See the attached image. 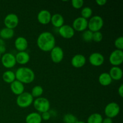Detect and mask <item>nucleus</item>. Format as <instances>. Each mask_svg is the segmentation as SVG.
I'll return each mask as SVG.
<instances>
[{
  "mask_svg": "<svg viewBox=\"0 0 123 123\" xmlns=\"http://www.w3.org/2000/svg\"><path fill=\"white\" fill-rule=\"evenodd\" d=\"M38 48L43 52H50L55 46L56 40L51 32L44 31L40 34L37 39Z\"/></svg>",
  "mask_w": 123,
  "mask_h": 123,
  "instance_id": "nucleus-1",
  "label": "nucleus"
},
{
  "mask_svg": "<svg viewBox=\"0 0 123 123\" xmlns=\"http://www.w3.org/2000/svg\"><path fill=\"white\" fill-rule=\"evenodd\" d=\"M16 80L20 82L23 84L32 83L35 79V73L29 67H22L18 68L15 73Z\"/></svg>",
  "mask_w": 123,
  "mask_h": 123,
  "instance_id": "nucleus-2",
  "label": "nucleus"
},
{
  "mask_svg": "<svg viewBox=\"0 0 123 123\" xmlns=\"http://www.w3.org/2000/svg\"><path fill=\"white\" fill-rule=\"evenodd\" d=\"M32 104L35 109L38 111L39 114L48 112L50 108V102L45 97H40L36 98L34 100Z\"/></svg>",
  "mask_w": 123,
  "mask_h": 123,
  "instance_id": "nucleus-3",
  "label": "nucleus"
},
{
  "mask_svg": "<svg viewBox=\"0 0 123 123\" xmlns=\"http://www.w3.org/2000/svg\"><path fill=\"white\" fill-rule=\"evenodd\" d=\"M34 98L30 92H24L18 96L16 98V104L21 108H26L30 107L33 103Z\"/></svg>",
  "mask_w": 123,
  "mask_h": 123,
  "instance_id": "nucleus-4",
  "label": "nucleus"
},
{
  "mask_svg": "<svg viewBox=\"0 0 123 123\" xmlns=\"http://www.w3.org/2000/svg\"><path fill=\"white\" fill-rule=\"evenodd\" d=\"M104 25V20L103 18L98 15L91 17L88 20V28L92 32L100 31Z\"/></svg>",
  "mask_w": 123,
  "mask_h": 123,
  "instance_id": "nucleus-5",
  "label": "nucleus"
},
{
  "mask_svg": "<svg viewBox=\"0 0 123 123\" xmlns=\"http://www.w3.org/2000/svg\"><path fill=\"white\" fill-rule=\"evenodd\" d=\"M104 112L107 118L112 119L120 114V107L118 103L115 102H111L106 106Z\"/></svg>",
  "mask_w": 123,
  "mask_h": 123,
  "instance_id": "nucleus-6",
  "label": "nucleus"
},
{
  "mask_svg": "<svg viewBox=\"0 0 123 123\" xmlns=\"http://www.w3.org/2000/svg\"><path fill=\"white\" fill-rule=\"evenodd\" d=\"M1 63L6 68H12L16 64L15 56L11 53H5L1 57Z\"/></svg>",
  "mask_w": 123,
  "mask_h": 123,
  "instance_id": "nucleus-7",
  "label": "nucleus"
},
{
  "mask_svg": "<svg viewBox=\"0 0 123 123\" xmlns=\"http://www.w3.org/2000/svg\"><path fill=\"white\" fill-rule=\"evenodd\" d=\"M109 60L113 66L118 67L123 62V51L118 49L114 50L110 54Z\"/></svg>",
  "mask_w": 123,
  "mask_h": 123,
  "instance_id": "nucleus-8",
  "label": "nucleus"
},
{
  "mask_svg": "<svg viewBox=\"0 0 123 123\" xmlns=\"http://www.w3.org/2000/svg\"><path fill=\"white\" fill-rule=\"evenodd\" d=\"M72 28L74 31L84 32L88 28V20L84 19L81 16L78 17L73 20Z\"/></svg>",
  "mask_w": 123,
  "mask_h": 123,
  "instance_id": "nucleus-9",
  "label": "nucleus"
},
{
  "mask_svg": "<svg viewBox=\"0 0 123 123\" xmlns=\"http://www.w3.org/2000/svg\"><path fill=\"white\" fill-rule=\"evenodd\" d=\"M4 23L6 28L13 30L19 24V18L14 13H10L5 17Z\"/></svg>",
  "mask_w": 123,
  "mask_h": 123,
  "instance_id": "nucleus-10",
  "label": "nucleus"
},
{
  "mask_svg": "<svg viewBox=\"0 0 123 123\" xmlns=\"http://www.w3.org/2000/svg\"><path fill=\"white\" fill-rule=\"evenodd\" d=\"M64 51L60 46H55L50 51V58L55 64L60 63L64 58Z\"/></svg>",
  "mask_w": 123,
  "mask_h": 123,
  "instance_id": "nucleus-11",
  "label": "nucleus"
},
{
  "mask_svg": "<svg viewBox=\"0 0 123 123\" xmlns=\"http://www.w3.org/2000/svg\"><path fill=\"white\" fill-rule=\"evenodd\" d=\"M58 33L62 38L70 39L74 36L75 31L70 25H63L58 28Z\"/></svg>",
  "mask_w": 123,
  "mask_h": 123,
  "instance_id": "nucleus-12",
  "label": "nucleus"
},
{
  "mask_svg": "<svg viewBox=\"0 0 123 123\" xmlns=\"http://www.w3.org/2000/svg\"><path fill=\"white\" fill-rule=\"evenodd\" d=\"M89 61L92 66L99 67L103 65L105 62V57L99 52L92 53L89 56Z\"/></svg>",
  "mask_w": 123,
  "mask_h": 123,
  "instance_id": "nucleus-13",
  "label": "nucleus"
},
{
  "mask_svg": "<svg viewBox=\"0 0 123 123\" xmlns=\"http://www.w3.org/2000/svg\"><path fill=\"white\" fill-rule=\"evenodd\" d=\"M51 13L47 10H42L37 14V20L42 25H48L50 22Z\"/></svg>",
  "mask_w": 123,
  "mask_h": 123,
  "instance_id": "nucleus-14",
  "label": "nucleus"
},
{
  "mask_svg": "<svg viewBox=\"0 0 123 123\" xmlns=\"http://www.w3.org/2000/svg\"><path fill=\"white\" fill-rule=\"evenodd\" d=\"M72 66L76 68L84 67L86 64V58L82 54H76L72 57L71 60Z\"/></svg>",
  "mask_w": 123,
  "mask_h": 123,
  "instance_id": "nucleus-15",
  "label": "nucleus"
},
{
  "mask_svg": "<svg viewBox=\"0 0 123 123\" xmlns=\"http://www.w3.org/2000/svg\"><path fill=\"white\" fill-rule=\"evenodd\" d=\"M28 46V41L25 37H18L14 41V47L19 52L25 51Z\"/></svg>",
  "mask_w": 123,
  "mask_h": 123,
  "instance_id": "nucleus-16",
  "label": "nucleus"
},
{
  "mask_svg": "<svg viewBox=\"0 0 123 123\" xmlns=\"http://www.w3.org/2000/svg\"><path fill=\"white\" fill-rule=\"evenodd\" d=\"M10 90L14 94L19 96L24 92L25 90L24 84L18 80H15L12 84H10Z\"/></svg>",
  "mask_w": 123,
  "mask_h": 123,
  "instance_id": "nucleus-17",
  "label": "nucleus"
},
{
  "mask_svg": "<svg viewBox=\"0 0 123 123\" xmlns=\"http://www.w3.org/2000/svg\"><path fill=\"white\" fill-rule=\"evenodd\" d=\"M16 63L20 65H25L30 61V56L26 51L19 52L15 55Z\"/></svg>",
  "mask_w": 123,
  "mask_h": 123,
  "instance_id": "nucleus-18",
  "label": "nucleus"
},
{
  "mask_svg": "<svg viewBox=\"0 0 123 123\" xmlns=\"http://www.w3.org/2000/svg\"><path fill=\"white\" fill-rule=\"evenodd\" d=\"M50 22L54 27L60 28L61 26L64 25V19L61 14L56 13L52 15Z\"/></svg>",
  "mask_w": 123,
  "mask_h": 123,
  "instance_id": "nucleus-19",
  "label": "nucleus"
},
{
  "mask_svg": "<svg viewBox=\"0 0 123 123\" xmlns=\"http://www.w3.org/2000/svg\"><path fill=\"white\" fill-rule=\"evenodd\" d=\"M111 78L112 80H119L123 78V70L120 67L113 66L109 72Z\"/></svg>",
  "mask_w": 123,
  "mask_h": 123,
  "instance_id": "nucleus-20",
  "label": "nucleus"
},
{
  "mask_svg": "<svg viewBox=\"0 0 123 123\" xmlns=\"http://www.w3.org/2000/svg\"><path fill=\"white\" fill-rule=\"evenodd\" d=\"M26 123H42L41 114L38 112H31L25 118Z\"/></svg>",
  "mask_w": 123,
  "mask_h": 123,
  "instance_id": "nucleus-21",
  "label": "nucleus"
},
{
  "mask_svg": "<svg viewBox=\"0 0 123 123\" xmlns=\"http://www.w3.org/2000/svg\"><path fill=\"white\" fill-rule=\"evenodd\" d=\"M112 81V79L111 78L109 73H107V72L101 73L98 77V82L102 86H108L111 84Z\"/></svg>",
  "mask_w": 123,
  "mask_h": 123,
  "instance_id": "nucleus-22",
  "label": "nucleus"
},
{
  "mask_svg": "<svg viewBox=\"0 0 123 123\" xmlns=\"http://www.w3.org/2000/svg\"><path fill=\"white\" fill-rule=\"evenodd\" d=\"M14 35V30L12 29L8 28H4L0 30V37L1 39L9 40L13 37Z\"/></svg>",
  "mask_w": 123,
  "mask_h": 123,
  "instance_id": "nucleus-23",
  "label": "nucleus"
},
{
  "mask_svg": "<svg viewBox=\"0 0 123 123\" xmlns=\"http://www.w3.org/2000/svg\"><path fill=\"white\" fill-rule=\"evenodd\" d=\"M2 79L7 84H12L16 80L15 73L12 70H7L2 74Z\"/></svg>",
  "mask_w": 123,
  "mask_h": 123,
  "instance_id": "nucleus-24",
  "label": "nucleus"
},
{
  "mask_svg": "<svg viewBox=\"0 0 123 123\" xmlns=\"http://www.w3.org/2000/svg\"><path fill=\"white\" fill-rule=\"evenodd\" d=\"M103 118L98 113H94L90 115L87 119L86 123H102Z\"/></svg>",
  "mask_w": 123,
  "mask_h": 123,
  "instance_id": "nucleus-25",
  "label": "nucleus"
},
{
  "mask_svg": "<svg viewBox=\"0 0 123 123\" xmlns=\"http://www.w3.org/2000/svg\"><path fill=\"white\" fill-rule=\"evenodd\" d=\"M43 89L40 85H36L32 88V90H31V94L33 97V98H38L40 97L43 94Z\"/></svg>",
  "mask_w": 123,
  "mask_h": 123,
  "instance_id": "nucleus-26",
  "label": "nucleus"
},
{
  "mask_svg": "<svg viewBox=\"0 0 123 123\" xmlns=\"http://www.w3.org/2000/svg\"><path fill=\"white\" fill-rule=\"evenodd\" d=\"M80 13H81V17L84 19H90L92 16V10L90 7H85L82 9Z\"/></svg>",
  "mask_w": 123,
  "mask_h": 123,
  "instance_id": "nucleus-27",
  "label": "nucleus"
},
{
  "mask_svg": "<svg viewBox=\"0 0 123 123\" xmlns=\"http://www.w3.org/2000/svg\"><path fill=\"white\" fill-rule=\"evenodd\" d=\"M78 121L76 117L72 114H66L63 117V121L64 123H76Z\"/></svg>",
  "mask_w": 123,
  "mask_h": 123,
  "instance_id": "nucleus-28",
  "label": "nucleus"
},
{
  "mask_svg": "<svg viewBox=\"0 0 123 123\" xmlns=\"http://www.w3.org/2000/svg\"><path fill=\"white\" fill-rule=\"evenodd\" d=\"M92 35L93 32L89 30H86L83 32L82 34V38L83 40L86 42H89L92 41Z\"/></svg>",
  "mask_w": 123,
  "mask_h": 123,
  "instance_id": "nucleus-29",
  "label": "nucleus"
},
{
  "mask_svg": "<svg viewBox=\"0 0 123 123\" xmlns=\"http://www.w3.org/2000/svg\"><path fill=\"white\" fill-rule=\"evenodd\" d=\"M114 45H115V48L117 49L120 50H123V36H120V37H118L114 42Z\"/></svg>",
  "mask_w": 123,
  "mask_h": 123,
  "instance_id": "nucleus-30",
  "label": "nucleus"
},
{
  "mask_svg": "<svg viewBox=\"0 0 123 123\" xmlns=\"http://www.w3.org/2000/svg\"><path fill=\"white\" fill-rule=\"evenodd\" d=\"M103 34L100 31L94 32H93V35H92V41L96 43H99L103 40Z\"/></svg>",
  "mask_w": 123,
  "mask_h": 123,
  "instance_id": "nucleus-31",
  "label": "nucleus"
},
{
  "mask_svg": "<svg viewBox=\"0 0 123 123\" xmlns=\"http://www.w3.org/2000/svg\"><path fill=\"white\" fill-rule=\"evenodd\" d=\"M84 1L83 0H73L72 1V5L75 9H80L84 6Z\"/></svg>",
  "mask_w": 123,
  "mask_h": 123,
  "instance_id": "nucleus-32",
  "label": "nucleus"
},
{
  "mask_svg": "<svg viewBox=\"0 0 123 123\" xmlns=\"http://www.w3.org/2000/svg\"><path fill=\"white\" fill-rule=\"evenodd\" d=\"M41 117H42V120H44V121H48V120H50V117H51V115L49 113V112H43L41 114Z\"/></svg>",
  "mask_w": 123,
  "mask_h": 123,
  "instance_id": "nucleus-33",
  "label": "nucleus"
},
{
  "mask_svg": "<svg viewBox=\"0 0 123 123\" xmlns=\"http://www.w3.org/2000/svg\"><path fill=\"white\" fill-rule=\"evenodd\" d=\"M118 93L121 97H123V84H121L118 89Z\"/></svg>",
  "mask_w": 123,
  "mask_h": 123,
  "instance_id": "nucleus-34",
  "label": "nucleus"
},
{
  "mask_svg": "<svg viewBox=\"0 0 123 123\" xmlns=\"http://www.w3.org/2000/svg\"><path fill=\"white\" fill-rule=\"evenodd\" d=\"M97 4L99 6H103L107 3L106 0H97L96 1Z\"/></svg>",
  "mask_w": 123,
  "mask_h": 123,
  "instance_id": "nucleus-35",
  "label": "nucleus"
},
{
  "mask_svg": "<svg viewBox=\"0 0 123 123\" xmlns=\"http://www.w3.org/2000/svg\"><path fill=\"white\" fill-rule=\"evenodd\" d=\"M102 123H113L112 119L106 117V118L103 119Z\"/></svg>",
  "mask_w": 123,
  "mask_h": 123,
  "instance_id": "nucleus-36",
  "label": "nucleus"
},
{
  "mask_svg": "<svg viewBox=\"0 0 123 123\" xmlns=\"http://www.w3.org/2000/svg\"><path fill=\"white\" fill-rule=\"evenodd\" d=\"M6 46L3 45L0 46V54H4L6 53Z\"/></svg>",
  "mask_w": 123,
  "mask_h": 123,
  "instance_id": "nucleus-37",
  "label": "nucleus"
},
{
  "mask_svg": "<svg viewBox=\"0 0 123 123\" xmlns=\"http://www.w3.org/2000/svg\"><path fill=\"white\" fill-rule=\"evenodd\" d=\"M3 45H5L4 42L3 40L1 39V38H0V46H3Z\"/></svg>",
  "mask_w": 123,
  "mask_h": 123,
  "instance_id": "nucleus-38",
  "label": "nucleus"
},
{
  "mask_svg": "<svg viewBox=\"0 0 123 123\" xmlns=\"http://www.w3.org/2000/svg\"><path fill=\"white\" fill-rule=\"evenodd\" d=\"M76 123H85L84 121H78Z\"/></svg>",
  "mask_w": 123,
  "mask_h": 123,
  "instance_id": "nucleus-39",
  "label": "nucleus"
},
{
  "mask_svg": "<svg viewBox=\"0 0 123 123\" xmlns=\"http://www.w3.org/2000/svg\"><path fill=\"white\" fill-rule=\"evenodd\" d=\"M1 54H0V59H1Z\"/></svg>",
  "mask_w": 123,
  "mask_h": 123,
  "instance_id": "nucleus-40",
  "label": "nucleus"
}]
</instances>
